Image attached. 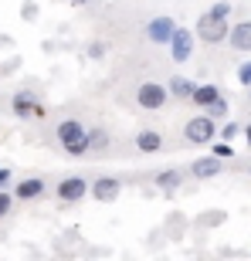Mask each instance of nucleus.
Masks as SVG:
<instances>
[{"mask_svg":"<svg viewBox=\"0 0 251 261\" xmlns=\"http://www.w3.org/2000/svg\"><path fill=\"white\" fill-rule=\"evenodd\" d=\"M136 149H139V153H146V156L160 153V149H163V136L156 133V129H143V133L136 136Z\"/></svg>","mask_w":251,"mask_h":261,"instance_id":"ddd939ff","label":"nucleus"},{"mask_svg":"<svg viewBox=\"0 0 251 261\" xmlns=\"http://www.w3.org/2000/svg\"><path fill=\"white\" fill-rule=\"evenodd\" d=\"M184 139L193 146H207L211 139H217V119H211L207 112L204 116H193L184 126Z\"/></svg>","mask_w":251,"mask_h":261,"instance_id":"7ed1b4c3","label":"nucleus"},{"mask_svg":"<svg viewBox=\"0 0 251 261\" xmlns=\"http://www.w3.org/2000/svg\"><path fill=\"white\" fill-rule=\"evenodd\" d=\"M10 112H14L17 119H44V116H48L44 102H41L38 95H31L28 88H20V92L10 95Z\"/></svg>","mask_w":251,"mask_h":261,"instance_id":"20e7f679","label":"nucleus"},{"mask_svg":"<svg viewBox=\"0 0 251 261\" xmlns=\"http://www.w3.org/2000/svg\"><path fill=\"white\" fill-rule=\"evenodd\" d=\"M207 146H211V153H214V156H221V160H231V156H234V146L228 143V139H221V143H214V139H211Z\"/></svg>","mask_w":251,"mask_h":261,"instance_id":"a211bd4d","label":"nucleus"},{"mask_svg":"<svg viewBox=\"0 0 251 261\" xmlns=\"http://www.w3.org/2000/svg\"><path fill=\"white\" fill-rule=\"evenodd\" d=\"M119 194H122V180H116V176H98L88 184V197L98 203H112Z\"/></svg>","mask_w":251,"mask_h":261,"instance_id":"6e6552de","label":"nucleus"},{"mask_svg":"<svg viewBox=\"0 0 251 261\" xmlns=\"http://www.w3.org/2000/svg\"><path fill=\"white\" fill-rule=\"evenodd\" d=\"M7 187H10V170L0 166V190H7Z\"/></svg>","mask_w":251,"mask_h":261,"instance_id":"a878e982","label":"nucleus"},{"mask_svg":"<svg viewBox=\"0 0 251 261\" xmlns=\"http://www.w3.org/2000/svg\"><path fill=\"white\" fill-rule=\"evenodd\" d=\"M238 82H241V85H244V88H248V85H251V61H244V65H241V68H238Z\"/></svg>","mask_w":251,"mask_h":261,"instance_id":"393cba45","label":"nucleus"},{"mask_svg":"<svg viewBox=\"0 0 251 261\" xmlns=\"http://www.w3.org/2000/svg\"><path fill=\"white\" fill-rule=\"evenodd\" d=\"M207 116H211V119H224V116H228V98L217 95L211 106H207Z\"/></svg>","mask_w":251,"mask_h":261,"instance_id":"f3484780","label":"nucleus"},{"mask_svg":"<svg viewBox=\"0 0 251 261\" xmlns=\"http://www.w3.org/2000/svg\"><path fill=\"white\" fill-rule=\"evenodd\" d=\"M68 4H78V7H82V4H88V0H68Z\"/></svg>","mask_w":251,"mask_h":261,"instance_id":"cd10ccee","label":"nucleus"},{"mask_svg":"<svg viewBox=\"0 0 251 261\" xmlns=\"http://www.w3.org/2000/svg\"><path fill=\"white\" fill-rule=\"evenodd\" d=\"M166 92H170L173 98H184V102H190V95H193V78L173 75L170 82H166Z\"/></svg>","mask_w":251,"mask_h":261,"instance_id":"2eb2a0df","label":"nucleus"},{"mask_svg":"<svg viewBox=\"0 0 251 261\" xmlns=\"http://www.w3.org/2000/svg\"><path fill=\"white\" fill-rule=\"evenodd\" d=\"M241 136H244V139H248V146H251V122H248V126L241 129Z\"/></svg>","mask_w":251,"mask_h":261,"instance_id":"bb28decb","label":"nucleus"},{"mask_svg":"<svg viewBox=\"0 0 251 261\" xmlns=\"http://www.w3.org/2000/svg\"><path fill=\"white\" fill-rule=\"evenodd\" d=\"M224 217H228L224 211H207V214H204V221H200V224H207V227H214V224H224Z\"/></svg>","mask_w":251,"mask_h":261,"instance_id":"5701e85b","label":"nucleus"},{"mask_svg":"<svg viewBox=\"0 0 251 261\" xmlns=\"http://www.w3.org/2000/svg\"><path fill=\"white\" fill-rule=\"evenodd\" d=\"M211 14L214 17H231V0H217V4L211 7Z\"/></svg>","mask_w":251,"mask_h":261,"instance_id":"4be33fe9","label":"nucleus"},{"mask_svg":"<svg viewBox=\"0 0 251 261\" xmlns=\"http://www.w3.org/2000/svg\"><path fill=\"white\" fill-rule=\"evenodd\" d=\"M106 143H109L106 129H88V149H102Z\"/></svg>","mask_w":251,"mask_h":261,"instance_id":"6ab92c4d","label":"nucleus"},{"mask_svg":"<svg viewBox=\"0 0 251 261\" xmlns=\"http://www.w3.org/2000/svg\"><path fill=\"white\" fill-rule=\"evenodd\" d=\"M166 98H170V92L160 82H143V85L136 88V106L146 109V112H160L166 106Z\"/></svg>","mask_w":251,"mask_h":261,"instance_id":"39448f33","label":"nucleus"},{"mask_svg":"<svg viewBox=\"0 0 251 261\" xmlns=\"http://www.w3.org/2000/svg\"><path fill=\"white\" fill-rule=\"evenodd\" d=\"M156 190H163V194H173V190H180V184H184V173L180 170H160V173L153 176Z\"/></svg>","mask_w":251,"mask_h":261,"instance_id":"4468645a","label":"nucleus"},{"mask_svg":"<svg viewBox=\"0 0 251 261\" xmlns=\"http://www.w3.org/2000/svg\"><path fill=\"white\" fill-rule=\"evenodd\" d=\"M10 194H14V200H24V203H31V200H41V197L48 194V184H44L41 176H24V180H20V184L14 187Z\"/></svg>","mask_w":251,"mask_h":261,"instance_id":"1a4fd4ad","label":"nucleus"},{"mask_svg":"<svg viewBox=\"0 0 251 261\" xmlns=\"http://www.w3.org/2000/svg\"><path fill=\"white\" fill-rule=\"evenodd\" d=\"M234 136H241V126H238V122H224V129H221V139L234 143Z\"/></svg>","mask_w":251,"mask_h":261,"instance_id":"412c9836","label":"nucleus"},{"mask_svg":"<svg viewBox=\"0 0 251 261\" xmlns=\"http://www.w3.org/2000/svg\"><path fill=\"white\" fill-rule=\"evenodd\" d=\"M173 28H177V20L166 17V14H160V17H153L149 24H146V38L153 41V44H166L170 34H173Z\"/></svg>","mask_w":251,"mask_h":261,"instance_id":"9b49d317","label":"nucleus"},{"mask_svg":"<svg viewBox=\"0 0 251 261\" xmlns=\"http://www.w3.org/2000/svg\"><path fill=\"white\" fill-rule=\"evenodd\" d=\"M88 58H106V44H102V41H92V44H88Z\"/></svg>","mask_w":251,"mask_h":261,"instance_id":"b1692460","label":"nucleus"},{"mask_svg":"<svg viewBox=\"0 0 251 261\" xmlns=\"http://www.w3.org/2000/svg\"><path fill=\"white\" fill-rule=\"evenodd\" d=\"M248 173H251V166H248Z\"/></svg>","mask_w":251,"mask_h":261,"instance_id":"c756f323","label":"nucleus"},{"mask_svg":"<svg viewBox=\"0 0 251 261\" xmlns=\"http://www.w3.org/2000/svg\"><path fill=\"white\" fill-rule=\"evenodd\" d=\"M10 211H14V194H10V187H7V190H0V221L10 217Z\"/></svg>","mask_w":251,"mask_h":261,"instance_id":"aec40b11","label":"nucleus"},{"mask_svg":"<svg viewBox=\"0 0 251 261\" xmlns=\"http://www.w3.org/2000/svg\"><path fill=\"white\" fill-rule=\"evenodd\" d=\"M224 173V160L221 156H200V160H193L190 163V176L193 180H214V176Z\"/></svg>","mask_w":251,"mask_h":261,"instance_id":"9d476101","label":"nucleus"},{"mask_svg":"<svg viewBox=\"0 0 251 261\" xmlns=\"http://www.w3.org/2000/svg\"><path fill=\"white\" fill-rule=\"evenodd\" d=\"M197 38L204 41V44H221V41H228V31H231V24H228V17H214L211 10H204L200 17H197Z\"/></svg>","mask_w":251,"mask_h":261,"instance_id":"f03ea898","label":"nucleus"},{"mask_svg":"<svg viewBox=\"0 0 251 261\" xmlns=\"http://www.w3.org/2000/svg\"><path fill=\"white\" fill-rule=\"evenodd\" d=\"M228 44H231L234 51L248 55V51H251V20H238V24H231V31H228Z\"/></svg>","mask_w":251,"mask_h":261,"instance_id":"f8f14e48","label":"nucleus"},{"mask_svg":"<svg viewBox=\"0 0 251 261\" xmlns=\"http://www.w3.org/2000/svg\"><path fill=\"white\" fill-rule=\"evenodd\" d=\"M248 98H251V85H248Z\"/></svg>","mask_w":251,"mask_h":261,"instance_id":"c85d7f7f","label":"nucleus"},{"mask_svg":"<svg viewBox=\"0 0 251 261\" xmlns=\"http://www.w3.org/2000/svg\"><path fill=\"white\" fill-rule=\"evenodd\" d=\"M58 143H61V149H65L71 160H78V156H85V153H92L88 149V129L78 122V119H65V122H58Z\"/></svg>","mask_w":251,"mask_h":261,"instance_id":"f257e3e1","label":"nucleus"},{"mask_svg":"<svg viewBox=\"0 0 251 261\" xmlns=\"http://www.w3.org/2000/svg\"><path fill=\"white\" fill-rule=\"evenodd\" d=\"M217 95H221V88L207 82V85H193V95H190V102H193L197 109H207V106H211V102H214Z\"/></svg>","mask_w":251,"mask_h":261,"instance_id":"dca6fc26","label":"nucleus"},{"mask_svg":"<svg viewBox=\"0 0 251 261\" xmlns=\"http://www.w3.org/2000/svg\"><path fill=\"white\" fill-rule=\"evenodd\" d=\"M166 48H170V58H173L177 65L190 61V55H193V31L177 24L173 34H170V41H166Z\"/></svg>","mask_w":251,"mask_h":261,"instance_id":"423d86ee","label":"nucleus"},{"mask_svg":"<svg viewBox=\"0 0 251 261\" xmlns=\"http://www.w3.org/2000/svg\"><path fill=\"white\" fill-rule=\"evenodd\" d=\"M55 194H58L61 203H78V200L88 197V180L71 173V176H65V180H58V190H55Z\"/></svg>","mask_w":251,"mask_h":261,"instance_id":"0eeeda50","label":"nucleus"}]
</instances>
